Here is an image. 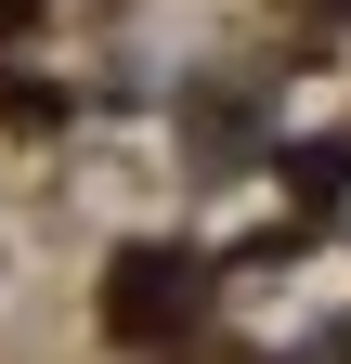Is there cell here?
<instances>
[{"instance_id":"6da1fadb","label":"cell","mask_w":351,"mask_h":364,"mask_svg":"<svg viewBox=\"0 0 351 364\" xmlns=\"http://www.w3.org/2000/svg\"><path fill=\"white\" fill-rule=\"evenodd\" d=\"M117 326H130V338L183 326V260H130V273H117Z\"/></svg>"}]
</instances>
